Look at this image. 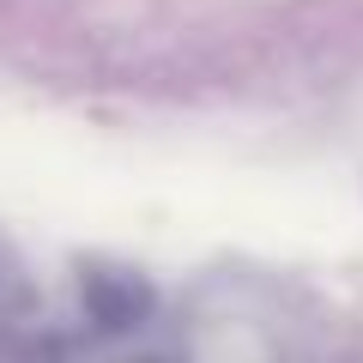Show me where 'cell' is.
<instances>
[{"label": "cell", "instance_id": "1", "mask_svg": "<svg viewBox=\"0 0 363 363\" xmlns=\"http://www.w3.org/2000/svg\"><path fill=\"white\" fill-rule=\"evenodd\" d=\"M145 309H152V297L140 279H91V315L104 333H128Z\"/></svg>", "mask_w": 363, "mask_h": 363}]
</instances>
